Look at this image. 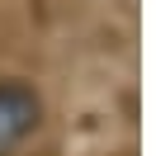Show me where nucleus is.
Segmentation results:
<instances>
[{
    "mask_svg": "<svg viewBox=\"0 0 156 156\" xmlns=\"http://www.w3.org/2000/svg\"><path fill=\"white\" fill-rule=\"evenodd\" d=\"M43 128V95L19 76L0 80V156H14Z\"/></svg>",
    "mask_w": 156,
    "mask_h": 156,
    "instance_id": "1",
    "label": "nucleus"
}]
</instances>
